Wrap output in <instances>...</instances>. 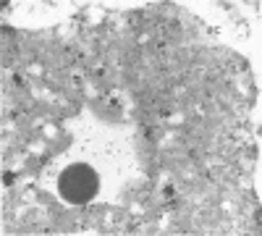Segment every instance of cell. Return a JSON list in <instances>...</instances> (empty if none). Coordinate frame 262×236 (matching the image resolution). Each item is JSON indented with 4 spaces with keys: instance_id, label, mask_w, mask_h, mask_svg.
<instances>
[{
    "instance_id": "obj_1",
    "label": "cell",
    "mask_w": 262,
    "mask_h": 236,
    "mask_svg": "<svg viewBox=\"0 0 262 236\" xmlns=\"http://www.w3.org/2000/svg\"><path fill=\"white\" fill-rule=\"evenodd\" d=\"M60 195L63 200H69L74 205H84V202H90L95 195H97V174H95V168L90 165H84V163H76V165H69L60 174Z\"/></svg>"
}]
</instances>
